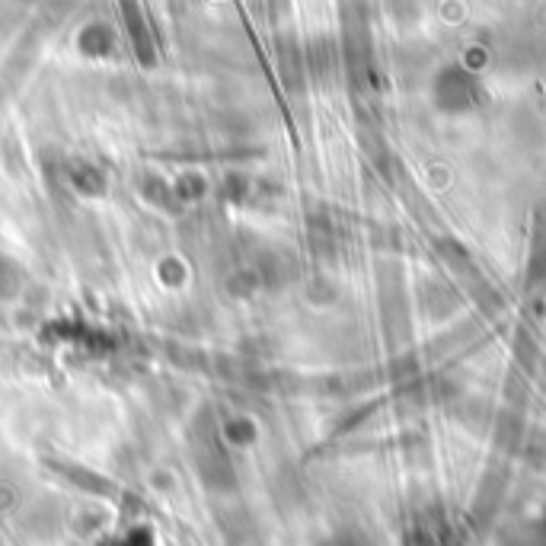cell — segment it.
I'll return each instance as SVG.
<instances>
[{
    "label": "cell",
    "instance_id": "1",
    "mask_svg": "<svg viewBox=\"0 0 546 546\" xmlns=\"http://www.w3.org/2000/svg\"><path fill=\"white\" fill-rule=\"evenodd\" d=\"M74 186L80 189V192H87V195H99L106 189V179H103V173H96V170H90V167H80L77 173H74Z\"/></svg>",
    "mask_w": 546,
    "mask_h": 546
},
{
    "label": "cell",
    "instance_id": "2",
    "mask_svg": "<svg viewBox=\"0 0 546 546\" xmlns=\"http://www.w3.org/2000/svg\"><path fill=\"white\" fill-rule=\"evenodd\" d=\"M205 192V182L198 179V176H182L179 182H176V195L179 198H186V202H192V198H198Z\"/></svg>",
    "mask_w": 546,
    "mask_h": 546
}]
</instances>
